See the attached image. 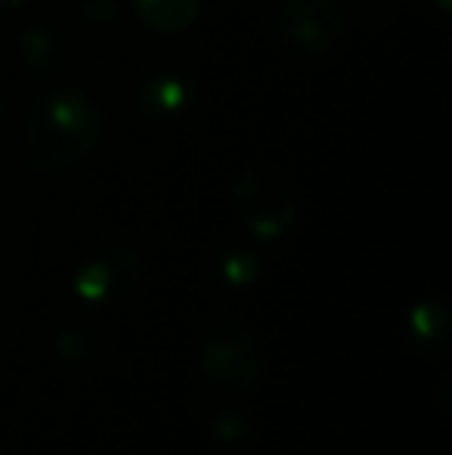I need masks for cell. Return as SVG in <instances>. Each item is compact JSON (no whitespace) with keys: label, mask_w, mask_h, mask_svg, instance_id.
<instances>
[{"label":"cell","mask_w":452,"mask_h":455,"mask_svg":"<svg viewBox=\"0 0 452 455\" xmlns=\"http://www.w3.org/2000/svg\"><path fill=\"white\" fill-rule=\"evenodd\" d=\"M344 31L338 0H289L276 16V35L297 56H322Z\"/></svg>","instance_id":"cell-4"},{"label":"cell","mask_w":452,"mask_h":455,"mask_svg":"<svg viewBox=\"0 0 452 455\" xmlns=\"http://www.w3.org/2000/svg\"><path fill=\"white\" fill-rule=\"evenodd\" d=\"M22 56L28 62L31 72H37L41 78H56L62 75L68 62L66 53V41H62L59 31H53L50 25H31L28 31L22 35Z\"/></svg>","instance_id":"cell-6"},{"label":"cell","mask_w":452,"mask_h":455,"mask_svg":"<svg viewBox=\"0 0 452 455\" xmlns=\"http://www.w3.org/2000/svg\"><path fill=\"white\" fill-rule=\"evenodd\" d=\"M260 344L251 325L239 319H220L205 331L202 341V378L218 394L245 396L260 384Z\"/></svg>","instance_id":"cell-2"},{"label":"cell","mask_w":452,"mask_h":455,"mask_svg":"<svg viewBox=\"0 0 452 455\" xmlns=\"http://www.w3.org/2000/svg\"><path fill=\"white\" fill-rule=\"evenodd\" d=\"M233 208L248 233L264 242L285 235L297 220L295 192L266 171H245L233 183Z\"/></svg>","instance_id":"cell-3"},{"label":"cell","mask_w":452,"mask_h":455,"mask_svg":"<svg viewBox=\"0 0 452 455\" xmlns=\"http://www.w3.org/2000/svg\"><path fill=\"white\" fill-rule=\"evenodd\" d=\"M139 279V258L131 248H109V251L91 258L78 273V294L91 304L121 298L133 291Z\"/></svg>","instance_id":"cell-5"},{"label":"cell","mask_w":452,"mask_h":455,"mask_svg":"<svg viewBox=\"0 0 452 455\" xmlns=\"http://www.w3.org/2000/svg\"><path fill=\"white\" fill-rule=\"evenodd\" d=\"M183 102H186V93H183L180 81L164 78L152 84V106L155 108H170V112H177V108H183Z\"/></svg>","instance_id":"cell-8"},{"label":"cell","mask_w":452,"mask_h":455,"mask_svg":"<svg viewBox=\"0 0 452 455\" xmlns=\"http://www.w3.org/2000/svg\"><path fill=\"white\" fill-rule=\"evenodd\" d=\"M137 12L158 31H183L199 16V0H137Z\"/></svg>","instance_id":"cell-7"},{"label":"cell","mask_w":452,"mask_h":455,"mask_svg":"<svg viewBox=\"0 0 452 455\" xmlns=\"http://www.w3.org/2000/svg\"><path fill=\"white\" fill-rule=\"evenodd\" d=\"M22 0H0V10H16Z\"/></svg>","instance_id":"cell-9"},{"label":"cell","mask_w":452,"mask_h":455,"mask_svg":"<svg viewBox=\"0 0 452 455\" xmlns=\"http://www.w3.org/2000/svg\"><path fill=\"white\" fill-rule=\"evenodd\" d=\"M103 140L99 108L78 91L37 96L22 131V164L31 174H66L78 168Z\"/></svg>","instance_id":"cell-1"}]
</instances>
